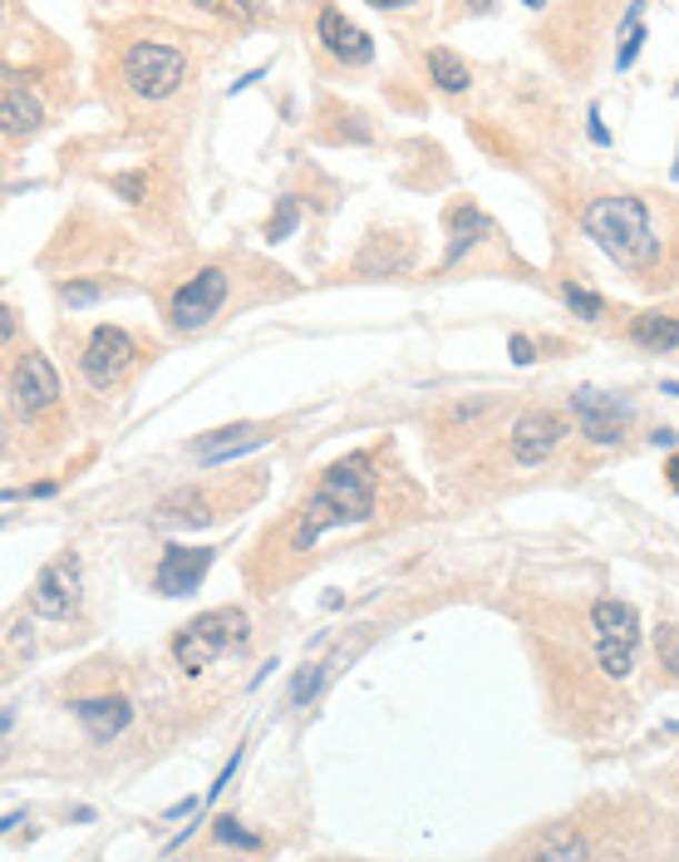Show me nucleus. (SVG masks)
Instances as JSON below:
<instances>
[{"instance_id":"1","label":"nucleus","mask_w":679,"mask_h":862,"mask_svg":"<svg viewBox=\"0 0 679 862\" xmlns=\"http://www.w3.org/2000/svg\"><path fill=\"white\" fill-rule=\"evenodd\" d=\"M375 458L370 454H345L320 474L316 493L306 498L301 517L291 527V552H310L330 527L370 523L375 517Z\"/></svg>"},{"instance_id":"2","label":"nucleus","mask_w":679,"mask_h":862,"mask_svg":"<svg viewBox=\"0 0 679 862\" xmlns=\"http://www.w3.org/2000/svg\"><path fill=\"white\" fill-rule=\"evenodd\" d=\"M581 227L616 267H630V271H650L660 261V237L650 227V212L640 198L630 192H616V198H596L591 207L581 212Z\"/></svg>"},{"instance_id":"3","label":"nucleus","mask_w":679,"mask_h":862,"mask_svg":"<svg viewBox=\"0 0 679 862\" xmlns=\"http://www.w3.org/2000/svg\"><path fill=\"white\" fill-rule=\"evenodd\" d=\"M247 636H251L247 612H237V606H217V612L192 616L188 626L178 631V641H172V661H178L188 675H198L222 651H241L247 646Z\"/></svg>"},{"instance_id":"4","label":"nucleus","mask_w":679,"mask_h":862,"mask_svg":"<svg viewBox=\"0 0 679 862\" xmlns=\"http://www.w3.org/2000/svg\"><path fill=\"white\" fill-rule=\"evenodd\" d=\"M591 626H596V661L611 681H626L636 671V646H640V616L630 602L601 596L591 606Z\"/></svg>"},{"instance_id":"5","label":"nucleus","mask_w":679,"mask_h":862,"mask_svg":"<svg viewBox=\"0 0 679 862\" xmlns=\"http://www.w3.org/2000/svg\"><path fill=\"white\" fill-rule=\"evenodd\" d=\"M123 85L133 89L138 99H168L182 89L188 79V55L172 50V44H158V40H138L123 50Z\"/></svg>"},{"instance_id":"6","label":"nucleus","mask_w":679,"mask_h":862,"mask_svg":"<svg viewBox=\"0 0 679 862\" xmlns=\"http://www.w3.org/2000/svg\"><path fill=\"white\" fill-rule=\"evenodd\" d=\"M227 271L222 267H202L198 276H188V281L172 291V301H168V326L172 330H202L207 320L222 310L227 301Z\"/></svg>"},{"instance_id":"7","label":"nucleus","mask_w":679,"mask_h":862,"mask_svg":"<svg viewBox=\"0 0 679 862\" xmlns=\"http://www.w3.org/2000/svg\"><path fill=\"white\" fill-rule=\"evenodd\" d=\"M133 360H138V345H133L129 330H119V326H99L94 336H89L84 355H79V370H84L89 385L109 389V385H119V379L133 370Z\"/></svg>"},{"instance_id":"8","label":"nucleus","mask_w":679,"mask_h":862,"mask_svg":"<svg viewBox=\"0 0 679 862\" xmlns=\"http://www.w3.org/2000/svg\"><path fill=\"white\" fill-rule=\"evenodd\" d=\"M74 606H79V557L74 552H64V557H54L50 567L34 577L30 612L44 616V621H64Z\"/></svg>"},{"instance_id":"9","label":"nucleus","mask_w":679,"mask_h":862,"mask_svg":"<svg viewBox=\"0 0 679 862\" xmlns=\"http://www.w3.org/2000/svg\"><path fill=\"white\" fill-rule=\"evenodd\" d=\"M571 409H577L581 429L591 444H620L630 429V405L616 395H601V389H577L571 395Z\"/></svg>"},{"instance_id":"10","label":"nucleus","mask_w":679,"mask_h":862,"mask_svg":"<svg viewBox=\"0 0 679 862\" xmlns=\"http://www.w3.org/2000/svg\"><path fill=\"white\" fill-rule=\"evenodd\" d=\"M10 395H16V405L26 414H50L60 405V375H54V365L40 350H30L10 370Z\"/></svg>"},{"instance_id":"11","label":"nucleus","mask_w":679,"mask_h":862,"mask_svg":"<svg viewBox=\"0 0 679 862\" xmlns=\"http://www.w3.org/2000/svg\"><path fill=\"white\" fill-rule=\"evenodd\" d=\"M207 567H212V547H168L153 567V592L158 596H188L198 592Z\"/></svg>"},{"instance_id":"12","label":"nucleus","mask_w":679,"mask_h":862,"mask_svg":"<svg viewBox=\"0 0 679 862\" xmlns=\"http://www.w3.org/2000/svg\"><path fill=\"white\" fill-rule=\"evenodd\" d=\"M561 434H567V424L557 419L551 409H527L522 419L512 424V458L517 464H547V454L561 444Z\"/></svg>"},{"instance_id":"13","label":"nucleus","mask_w":679,"mask_h":862,"mask_svg":"<svg viewBox=\"0 0 679 862\" xmlns=\"http://www.w3.org/2000/svg\"><path fill=\"white\" fill-rule=\"evenodd\" d=\"M261 444H271V424H232V429L202 434V439L192 444V458H198L202 468H217V464H227V458L247 454V448H261Z\"/></svg>"},{"instance_id":"14","label":"nucleus","mask_w":679,"mask_h":862,"mask_svg":"<svg viewBox=\"0 0 679 862\" xmlns=\"http://www.w3.org/2000/svg\"><path fill=\"white\" fill-rule=\"evenodd\" d=\"M316 34H320V44H326V55H336L340 65H370V60H375L370 34H365L360 26H350V20H345L336 6L320 10Z\"/></svg>"},{"instance_id":"15","label":"nucleus","mask_w":679,"mask_h":862,"mask_svg":"<svg viewBox=\"0 0 679 862\" xmlns=\"http://www.w3.org/2000/svg\"><path fill=\"white\" fill-rule=\"evenodd\" d=\"M74 720L84 724V734H89L94 744H109V740H119V734L133 724V705H129L123 695L79 700V705H74Z\"/></svg>"},{"instance_id":"16","label":"nucleus","mask_w":679,"mask_h":862,"mask_svg":"<svg viewBox=\"0 0 679 862\" xmlns=\"http://www.w3.org/2000/svg\"><path fill=\"white\" fill-rule=\"evenodd\" d=\"M0 119H6V133L20 138V133H34L44 123V109L34 99V89H26L16 75L6 79V95H0Z\"/></svg>"},{"instance_id":"17","label":"nucleus","mask_w":679,"mask_h":862,"mask_svg":"<svg viewBox=\"0 0 679 862\" xmlns=\"http://www.w3.org/2000/svg\"><path fill=\"white\" fill-rule=\"evenodd\" d=\"M448 227H453V241H448V251H443V267H458V261H463V251L478 247V241L492 232V222L478 212L473 202H458L453 212H448Z\"/></svg>"},{"instance_id":"18","label":"nucleus","mask_w":679,"mask_h":862,"mask_svg":"<svg viewBox=\"0 0 679 862\" xmlns=\"http://www.w3.org/2000/svg\"><path fill=\"white\" fill-rule=\"evenodd\" d=\"M630 340H636L640 350H650V355L675 350L679 345V316H670V310H640V316L630 320Z\"/></svg>"},{"instance_id":"19","label":"nucleus","mask_w":679,"mask_h":862,"mask_svg":"<svg viewBox=\"0 0 679 862\" xmlns=\"http://www.w3.org/2000/svg\"><path fill=\"white\" fill-rule=\"evenodd\" d=\"M429 79L443 89V95H463L468 85H473V75H468V65L458 60L453 50H429Z\"/></svg>"},{"instance_id":"20","label":"nucleus","mask_w":679,"mask_h":862,"mask_svg":"<svg viewBox=\"0 0 679 862\" xmlns=\"http://www.w3.org/2000/svg\"><path fill=\"white\" fill-rule=\"evenodd\" d=\"M561 296H567V306L577 310V316H586V320H601V316H606V301H601V296H596V291H586V286H581V281H571V276L561 281Z\"/></svg>"},{"instance_id":"21","label":"nucleus","mask_w":679,"mask_h":862,"mask_svg":"<svg viewBox=\"0 0 679 862\" xmlns=\"http://www.w3.org/2000/svg\"><path fill=\"white\" fill-rule=\"evenodd\" d=\"M296 227H301V202L281 198V202H276V212H271V222H267V237L271 241H286V237L296 232Z\"/></svg>"},{"instance_id":"22","label":"nucleus","mask_w":679,"mask_h":862,"mask_svg":"<svg viewBox=\"0 0 679 862\" xmlns=\"http://www.w3.org/2000/svg\"><path fill=\"white\" fill-rule=\"evenodd\" d=\"M198 6H207L222 20H237V26H247V20L261 16V0H198Z\"/></svg>"},{"instance_id":"23","label":"nucleus","mask_w":679,"mask_h":862,"mask_svg":"<svg viewBox=\"0 0 679 862\" xmlns=\"http://www.w3.org/2000/svg\"><path fill=\"white\" fill-rule=\"evenodd\" d=\"M217 843H237V848H251V853H257L261 838L247 833V828H241L237 819H217Z\"/></svg>"},{"instance_id":"24","label":"nucleus","mask_w":679,"mask_h":862,"mask_svg":"<svg viewBox=\"0 0 679 862\" xmlns=\"http://www.w3.org/2000/svg\"><path fill=\"white\" fill-rule=\"evenodd\" d=\"M320 681H326V665H306V671L296 675V685H291V700H296V705H306V700H316Z\"/></svg>"},{"instance_id":"25","label":"nucleus","mask_w":679,"mask_h":862,"mask_svg":"<svg viewBox=\"0 0 679 862\" xmlns=\"http://www.w3.org/2000/svg\"><path fill=\"white\" fill-rule=\"evenodd\" d=\"M655 646H660V665H665V671L679 675V626H660Z\"/></svg>"},{"instance_id":"26","label":"nucleus","mask_w":679,"mask_h":862,"mask_svg":"<svg viewBox=\"0 0 679 862\" xmlns=\"http://www.w3.org/2000/svg\"><path fill=\"white\" fill-rule=\"evenodd\" d=\"M60 296H64V306H89V301H99L103 296V286L99 281H69Z\"/></svg>"},{"instance_id":"27","label":"nucleus","mask_w":679,"mask_h":862,"mask_svg":"<svg viewBox=\"0 0 679 862\" xmlns=\"http://www.w3.org/2000/svg\"><path fill=\"white\" fill-rule=\"evenodd\" d=\"M537 858H586V843H557V838H547L537 848Z\"/></svg>"},{"instance_id":"28","label":"nucleus","mask_w":679,"mask_h":862,"mask_svg":"<svg viewBox=\"0 0 679 862\" xmlns=\"http://www.w3.org/2000/svg\"><path fill=\"white\" fill-rule=\"evenodd\" d=\"M113 188H119L129 202H143V178H138V172H123V178H113Z\"/></svg>"},{"instance_id":"29","label":"nucleus","mask_w":679,"mask_h":862,"mask_svg":"<svg viewBox=\"0 0 679 862\" xmlns=\"http://www.w3.org/2000/svg\"><path fill=\"white\" fill-rule=\"evenodd\" d=\"M508 345H512V360H517V365H532V360H537V345L527 340V336H512Z\"/></svg>"},{"instance_id":"30","label":"nucleus","mask_w":679,"mask_h":862,"mask_svg":"<svg viewBox=\"0 0 679 862\" xmlns=\"http://www.w3.org/2000/svg\"><path fill=\"white\" fill-rule=\"evenodd\" d=\"M591 138H596V143H611V133H606V123H601V113H591Z\"/></svg>"},{"instance_id":"31","label":"nucleus","mask_w":679,"mask_h":862,"mask_svg":"<svg viewBox=\"0 0 679 862\" xmlns=\"http://www.w3.org/2000/svg\"><path fill=\"white\" fill-rule=\"evenodd\" d=\"M463 6H468V16H488V10L498 6V0H463Z\"/></svg>"},{"instance_id":"32","label":"nucleus","mask_w":679,"mask_h":862,"mask_svg":"<svg viewBox=\"0 0 679 862\" xmlns=\"http://www.w3.org/2000/svg\"><path fill=\"white\" fill-rule=\"evenodd\" d=\"M370 6H375V10H409L413 0H370Z\"/></svg>"},{"instance_id":"33","label":"nucleus","mask_w":679,"mask_h":862,"mask_svg":"<svg viewBox=\"0 0 679 862\" xmlns=\"http://www.w3.org/2000/svg\"><path fill=\"white\" fill-rule=\"evenodd\" d=\"M54 493V483H34V488H26V498H50Z\"/></svg>"},{"instance_id":"34","label":"nucleus","mask_w":679,"mask_h":862,"mask_svg":"<svg viewBox=\"0 0 679 862\" xmlns=\"http://www.w3.org/2000/svg\"><path fill=\"white\" fill-rule=\"evenodd\" d=\"M20 819H26V813H20V809H10L6 819H0V828H6V833H10V828H20Z\"/></svg>"},{"instance_id":"35","label":"nucleus","mask_w":679,"mask_h":862,"mask_svg":"<svg viewBox=\"0 0 679 862\" xmlns=\"http://www.w3.org/2000/svg\"><path fill=\"white\" fill-rule=\"evenodd\" d=\"M670 483H675V493H679V454L670 458Z\"/></svg>"},{"instance_id":"36","label":"nucleus","mask_w":679,"mask_h":862,"mask_svg":"<svg viewBox=\"0 0 679 862\" xmlns=\"http://www.w3.org/2000/svg\"><path fill=\"white\" fill-rule=\"evenodd\" d=\"M522 6H532V10H542V6H547V0H522Z\"/></svg>"},{"instance_id":"37","label":"nucleus","mask_w":679,"mask_h":862,"mask_svg":"<svg viewBox=\"0 0 679 862\" xmlns=\"http://www.w3.org/2000/svg\"><path fill=\"white\" fill-rule=\"evenodd\" d=\"M665 395H679V385H675V379H670V385H665Z\"/></svg>"},{"instance_id":"38","label":"nucleus","mask_w":679,"mask_h":862,"mask_svg":"<svg viewBox=\"0 0 679 862\" xmlns=\"http://www.w3.org/2000/svg\"><path fill=\"white\" fill-rule=\"evenodd\" d=\"M670 178H675V182H679V164H675V172H670Z\"/></svg>"}]
</instances>
